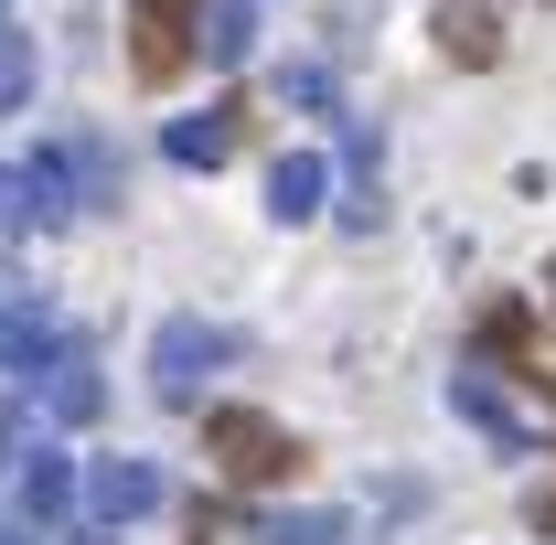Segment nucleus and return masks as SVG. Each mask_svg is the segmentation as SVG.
I'll list each match as a JSON object with an SVG mask.
<instances>
[{"label": "nucleus", "mask_w": 556, "mask_h": 545, "mask_svg": "<svg viewBox=\"0 0 556 545\" xmlns=\"http://www.w3.org/2000/svg\"><path fill=\"white\" fill-rule=\"evenodd\" d=\"M22 97H33V43H22V33L0 22V118H11Z\"/></svg>", "instance_id": "obj_17"}, {"label": "nucleus", "mask_w": 556, "mask_h": 545, "mask_svg": "<svg viewBox=\"0 0 556 545\" xmlns=\"http://www.w3.org/2000/svg\"><path fill=\"white\" fill-rule=\"evenodd\" d=\"M375 150H386V139L353 118V129H343V161H353V182H343V225H353V236H375V225H386V182H375Z\"/></svg>", "instance_id": "obj_10"}, {"label": "nucleus", "mask_w": 556, "mask_h": 545, "mask_svg": "<svg viewBox=\"0 0 556 545\" xmlns=\"http://www.w3.org/2000/svg\"><path fill=\"white\" fill-rule=\"evenodd\" d=\"M321 193H332V161H321V150L268 161V214H278V225H311V214H321Z\"/></svg>", "instance_id": "obj_7"}, {"label": "nucleus", "mask_w": 556, "mask_h": 545, "mask_svg": "<svg viewBox=\"0 0 556 545\" xmlns=\"http://www.w3.org/2000/svg\"><path fill=\"white\" fill-rule=\"evenodd\" d=\"M43 407L65 417V428H86V417L108 407V385H97V353H86V342H65V353L43 364Z\"/></svg>", "instance_id": "obj_8"}, {"label": "nucleus", "mask_w": 556, "mask_h": 545, "mask_svg": "<svg viewBox=\"0 0 556 545\" xmlns=\"http://www.w3.org/2000/svg\"><path fill=\"white\" fill-rule=\"evenodd\" d=\"M450 407L471 417V428H482V439L503 449V460H525V449H535V417L514 407V396H503L492 375H450Z\"/></svg>", "instance_id": "obj_5"}, {"label": "nucleus", "mask_w": 556, "mask_h": 545, "mask_svg": "<svg viewBox=\"0 0 556 545\" xmlns=\"http://www.w3.org/2000/svg\"><path fill=\"white\" fill-rule=\"evenodd\" d=\"M439 43H450V65H503V33H492L482 0H450L439 11Z\"/></svg>", "instance_id": "obj_12"}, {"label": "nucleus", "mask_w": 556, "mask_h": 545, "mask_svg": "<svg viewBox=\"0 0 556 545\" xmlns=\"http://www.w3.org/2000/svg\"><path fill=\"white\" fill-rule=\"evenodd\" d=\"M65 503H75V471H65V460H33V471H22V514H33V524L65 514Z\"/></svg>", "instance_id": "obj_15"}, {"label": "nucleus", "mask_w": 556, "mask_h": 545, "mask_svg": "<svg viewBox=\"0 0 556 545\" xmlns=\"http://www.w3.org/2000/svg\"><path fill=\"white\" fill-rule=\"evenodd\" d=\"M22 439H33V417H22V407H0V471L22 460Z\"/></svg>", "instance_id": "obj_19"}, {"label": "nucleus", "mask_w": 556, "mask_h": 545, "mask_svg": "<svg viewBox=\"0 0 556 545\" xmlns=\"http://www.w3.org/2000/svg\"><path fill=\"white\" fill-rule=\"evenodd\" d=\"M0 278H11V257H0Z\"/></svg>", "instance_id": "obj_21"}, {"label": "nucleus", "mask_w": 556, "mask_h": 545, "mask_svg": "<svg viewBox=\"0 0 556 545\" xmlns=\"http://www.w3.org/2000/svg\"><path fill=\"white\" fill-rule=\"evenodd\" d=\"M225 364H236V332L204 321V310H172V321L150 332V396H161V407H193L204 375H225Z\"/></svg>", "instance_id": "obj_2"}, {"label": "nucleus", "mask_w": 556, "mask_h": 545, "mask_svg": "<svg viewBox=\"0 0 556 545\" xmlns=\"http://www.w3.org/2000/svg\"><path fill=\"white\" fill-rule=\"evenodd\" d=\"M525 524H535V535H556V492H535V503H525Z\"/></svg>", "instance_id": "obj_20"}, {"label": "nucleus", "mask_w": 556, "mask_h": 545, "mask_svg": "<svg viewBox=\"0 0 556 545\" xmlns=\"http://www.w3.org/2000/svg\"><path fill=\"white\" fill-rule=\"evenodd\" d=\"M54 353H65V321H54L43 300H11V310H0V364H11V375H33V364H54Z\"/></svg>", "instance_id": "obj_9"}, {"label": "nucleus", "mask_w": 556, "mask_h": 545, "mask_svg": "<svg viewBox=\"0 0 556 545\" xmlns=\"http://www.w3.org/2000/svg\"><path fill=\"white\" fill-rule=\"evenodd\" d=\"M247 545H343V514H247Z\"/></svg>", "instance_id": "obj_14"}, {"label": "nucleus", "mask_w": 556, "mask_h": 545, "mask_svg": "<svg viewBox=\"0 0 556 545\" xmlns=\"http://www.w3.org/2000/svg\"><path fill=\"white\" fill-rule=\"evenodd\" d=\"M204 449H214V471L236 481V492H278V481H300V460H311V449H300L278 417H257V407H214Z\"/></svg>", "instance_id": "obj_1"}, {"label": "nucleus", "mask_w": 556, "mask_h": 545, "mask_svg": "<svg viewBox=\"0 0 556 545\" xmlns=\"http://www.w3.org/2000/svg\"><path fill=\"white\" fill-rule=\"evenodd\" d=\"M43 150L65 161L75 204H118V161H108V139H97V129H65V139H43Z\"/></svg>", "instance_id": "obj_11"}, {"label": "nucleus", "mask_w": 556, "mask_h": 545, "mask_svg": "<svg viewBox=\"0 0 556 545\" xmlns=\"http://www.w3.org/2000/svg\"><path fill=\"white\" fill-rule=\"evenodd\" d=\"M482 353H535V321H525V300H492V310H482Z\"/></svg>", "instance_id": "obj_16"}, {"label": "nucleus", "mask_w": 556, "mask_h": 545, "mask_svg": "<svg viewBox=\"0 0 556 545\" xmlns=\"http://www.w3.org/2000/svg\"><path fill=\"white\" fill-rule=\"evenodd\" d=\"M236 139H247V97H225V107H193V118H172V129H161V150H172L182 172H214V161H225Z\"/></svg>", "instance_id": "obj_6"}, {"label": "nucleus", "mask_w": 556, "mask_h": 545, "mask_svg": "<svg viewBox=\"0 0 556 545\" xmlns=\"http://www.w3.org/2000/svg\"><path fill=\"white\" fill-rule=\"evenodd\" d=\"M257 54V0H214L204 11V65H247Z\"/></svg>", "instance_id": "obj_13"}, {"label": "nucleus", "mask_w": 556, "mask_h": 545, "mask_svg": "<svg viewBox=\"0 0 556 545\" xmlns=\"http://www.w3.org/2000/svg\"><path fill=\"white\" fill-rule=\"evenodd\" d=\"M193 54H204V0H129V65H139V86H172Z\"/></svg>", "instance_id": "obj_3"}, {"label": "nucleus", "mask_w": 556, "mask_h": 545, "mask_svg": "<svg viewBox=\"0 0 556 545\" xmlns=\"http://www.w3.org/2000/svg\"><path fill=\"white\" fill-rule=\"evenodd\" d=\"M278 97H289V107H343L332 65H289V75H278Z\"/></svg>", "instance_id": "obj_18"}, {"label": "nucleus", "mask_w": 556, "mask_h": 545, "mask_svg": "<svg viewBox=\"0 0 556 545\" xmlns=\"http://www.w3.org/2000/svg\"><path fill=\"white\" fill-rule=\"evenodd\" d=\"M161 503H172V481L150 460H86V514L97 524H129V514H161Z\"/></svg>", "instance_id": "obj_4"}]
</instances>
